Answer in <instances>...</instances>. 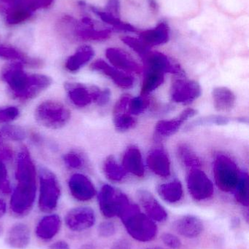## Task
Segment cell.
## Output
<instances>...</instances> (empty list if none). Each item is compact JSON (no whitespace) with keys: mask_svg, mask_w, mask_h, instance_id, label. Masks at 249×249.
I'll list each match as a JSON object with an SVG mask.
<instances>
[{"mask_svg":"<svg viewBox=\"0 0 249 249\" xmlns=\"http://www.w3.org/2000/svg\"><path fill=\"white\" fill-rule=\"evenodd\" d=\"M16 186L10 200V210L17 218L27 216L36 200V169L26 147L18 154L16 167Z\"/></svg>","mask_w":249,"mask_h":249,"instance_id":"cell-1","label":"cell"},{"mask_svg":"<svg viewBox=\"0 0 249 249\" xmlns=\"http://www.w3.org/2000/svg\"><path fill=\"white\" fill-rule=\"evenodd\" d=\"M129 235L140 242L153 241L157 235L155 222L140 212L137 205L130 203L119 216Z\"/></svg>","mask_w":249,"mask_h":249,"instance_id":"cell-2","label":"cell"},{"mask_svg":"<svg viewBox=\"0 0 249 249\" xmlns=\"http://www.w3.org/2000/svg\"><path fill=\"white\" fill-rule=\"evenodd\" d=\"M39 179L38 207L40 212L51 213L57 209L61 197V187L58 178L51 170L40 167Z\"/></svg>","mask_w":249,"mask_h":249,"instance_id":"cell-3","label":"cell"},{"mask_svg":"<svg viewBox=\"0 0 249 249\" xmlns=\"http://www.w3.org/2000/svg\"><path fill=\"white\" fill-rule=\"evenodd\" d=\"M71 118V113L65 105L57 101L42 102L35 110V118L41 125L50 129L64 127Z\"/></svg>","mask_w":249,"mask_h":249,"instance_id":"cell-4","label":"cell"},{"mask_svg":"<svg viewBox=\"0 0 249 249\" xmlns=\"http://www.w3.org/2000/svg\"><path fill=\"white\" fill-rule=\"evenodd\" d=\"M98 203L102 214L106 218H113L119 217L130 202L122 192L109 184H105L98 194Z\"/></svg>","mask_w":249,"mask_h":249,"instance_id":"cell-5","label":"cell"},{"mask_svg":"<svg viewBox=\"0 0 249 249\" xmlns=\"http://www.w3.org/2000/svg\"><path fill=\"white\" fill-rule=\"evenodd\" d=\"M216 185L222 191L229 193L236 188L240 174L238 166L229 157L219 155L213 164Z\"/></svg>","mask_w":249,"mask_h":249,"instance_id":"cell-6","label":"cell"},{"mask_svg":"<svg viewBox=\"0 0 249 249\" xmlns=\"http://www.w3.org/2000/svg\"><path fill=\"white\" fill-rule=\"evenodd\" d=\"M1 78L7 83L13 97L18 100L26 91L30 83V75L25 72L23 64L19 62L12 63L4 67L1 71Z\"/></svg>","mask_w":249,"mask_h":249,"instance_id":"cell-7","label":"cell"},{"mask_svg":"<svg viewBox=\"0 0 249 249\" xmlns=\"http://www.w3.org/2000/svg\"><path fill=\"white\" fill-rule=\"evenodd\" d=\"M171 86V99L175 103L190 104L200 97L202 90L200 84L189 80L184 72L175 74Z\"/></svg>","mask_w":249,"mask_h":249,"instance_id":"cell-8","label":"cell"},{"mask_svg":"<svg viewBox=\"0 0 249 249\" xmlns=\"http://www.w3.org/2000/svg\"><path fill=\"white\" fill-rule=\"evenodd\" d=\"M96 222V216L92 208L79 206L70 209L64 217L67 229L72 232H80L90 229Z\"/></svg>","mask_w":249,"mask_h":249,"instance_id":"cell-9","label":"cell"},{"mask_svg":"<svg viewBox=\"0 0 249 249\" xmlns=\"http://www.w3.org/2000/svg\"><path fill=\"white\" fill-rule=\"evenodd\" d=\"M190 194L196 200H204L213 194V184L206 174L199 168L192 169L187 177Z\"/></svg>","mask_w":249,"mask_h":249,"instance_id":"cell-10","label":"cell"},{"mask_svg":"<svg viewBox=\"0 0 249 249\" xmlns=\"http://www.w3.org/2000/svg\"><path fill=\"white\" fill-rule=\"evenodd\" d=\"M68 187L70 194L78 201H89L96 195L93 183L83 174H73L69 179Z\"/></svg>","mask_w":249,"mask_h":249,"instance_id":"cell-11","label":"cell"},{"mask_svg":"<svg viewBox=\"0 0 249 249\" xmlns=\"http://www.w3.org/2000/svg\"><path fill=\"white\" fill-rule=\"evenodd\" d=\"M62 226L61 218L56 213H49L42 216L35 227L37 238L44 242H48L54 239Z\"/></svg>","mask_w":249,"mask_h":249,"instance_id":"cell-12","label":"cell"},{"mask_svg":"<svg viewBox=\"0 0 249 249\" xmlns=\"http://www.w3.org/2000/svg\"><path fill=\"white\" fill-rule=\"evenodd\" d=\"M137 198L146 214L153 222H164L168 218L165 208L157 201L152 193L147 190H140L137 193Z\"/></svg>","mask_w":249,"mask_h":249,"instance_id":"cell-13","label":"cell"},{"mask_svg":"<svg viewBox=\"0 0 249 249\" xmlns=\"http://www.w3.org/2000/svg\"><path fill=\"white\" fill-rule=\"evenodd\" d=\"M146 70H153L163 73H172L174 74L183 72L180 66L173 64L168 56L159 52H149L143 57Z\"/></svg>","mask_w":249,"mask_h":249,"instance_id":"cell-14","label":"cell"},{"mask_svg":"<svg viewBox=\"0 0 249 249\" xmlns=\"http://www.w3.org/2000/svg\"><path fill=\"white\" fill-rule=\"evenodd\" d=\"M94 71H99L104 75L110 77L119 88L124 89H131L134 85V79L128 74L119 71L118 69L108 65L103 60H97L91 66Z\"/></svg>","mask_w":249,"mask_h":249,"instance_id":"cell-15","label":"cell"},{"mask_svg":"<svg viewBox=\"0 0 249 249\" xmlns=\"http://www.w3.org/2000/svg\"><path fill=\"white\" fill-rule=\"evenodd\" d=\"M31 242V231L23 222H17L10 227L5 235V243L10 248L26 249Z\"/></svg>","mask_w":249,"mask_h":249,"instance_id":"cell-16","label":"cell"},{"mask_svg":"<svg viewBox=\"0 0 249 249\" xmlns=\"http://www.w3.org/2000/svg\"><path fill=\"white\" fill-rule=\"evenodd\" d=\"M197 115L195 109L189 108L183 111L180 115L170 121H160L155 126V133L158 137L163 138L172 136L176 133L182 124Z\"/></svg>","mask_w":249,"mask_h":249,"instance_id":"cell-17","label":"cell"},{"mask_svg":"<svg viewBox=\"0 0 249 249\" xmlns=\"http://www.w3.org/2000/svg\"><path fill=\"white\" fill-rule=\"evenodd\" d=\"M106 56L114 67L126 72L127 71L137 74L141 72L140 66L122 50L118 48H108L106 51Z\"/></svg>","mask_w":249,"mask_h":249,"instance_id":"cell-18","label":"cell"},{"mask_svg":"<svg viewBox=\"0 0 249 249\" xmlns=\"http://www.w3.org/2000/svg\"><path fill=\"white\" fill-rule=\"evenodd\" d=\"M174 228L179 235L188 238L198 237L204 231V225L201 219L192 215H186L178 218Z\"/></svg>","mask_w":249,"mask_h":249,"instance_id":"cell-19","label":"cell"},{"mask_svg":"<svg viewBox=\"0 0 249 249\" xmlns=\"http://www.w3.org/2000/svg\"><path fill=\"white\" fill-rule=\"evenodd\" d=\"M13 152L5 141L0 138V196H7L11 192L10 178L6 162L11 160Z\"/></svg>","mask_w":249,"mask_h":249,"instance_id":"cell-20","label":"cell"},{"mask_svg":"<svg viewBox=\"0 0 249 249\" xmlns=\"http://www.w3.org/2000/svg\"><path fill=\"white\" fill-rule=\"evenodd\" d=\"M147 165L152 172L161 177L171 175V162L166 152L160 148L152 149L147 157Z\"/></svg>","mask_w":249,"mask_h":249,"instance_id":"cell-21","label":"cell"},{"mask_svg":"<svg viewBox=\"0 0 249 249\" xmlns=\"http://www.w3.org/2000/svg\"><path fill=\"white\" fill-rule=\"evenodd\" d=\"M64 89L75 106L85 107L93 102L92 88L77 83H66Z\"/></svg>","mask_w":249,"mask_h":249,"instance_id":"cell-22","label":"cell"},{"mask_svg":"<svg viewBox=\"0 0 249 249\" xmlns=\"http://www.w3.org/2000/svg\"><path fill=\"white\" fill-rule=\"evenodd\" d=\"M122 162L123 168L126 171L134 174L136 177H141L144 175L145 168L141 153L135 146H130L126 150Z\"/></svg>","mask_w":249,"mask_h":249,"instance_id":"cell-23","label":"cell"},{"mask_svg":"<svg viewBox=\"0 0 249 249\" xmlns=\"http://www.w3.org/2000/svg\"><path fill=\"white\" fill-rule=\"evenodd\" d=\"M52 83V79L44 74H34L30 75V83L26 91L19 101L26 102L32 100L48 89Z\"/></svg>","mask_w":249,"mask_h":249,"instance_id":"cell-24","label":"cell"},{"mask_svg":"<svg viewBox=\"0 0 249 249\" xmlns=\"http://www.w3.org/2000/svg\"><path fill=\"white\" fill-rule=\"evenodd\" d=\"M215 109L219 112L232 110L236 102V97L230 89L226 87H218L212 92Z\"/></svg>","mask_w":249,"mask_h":249,"instance_id":"cell-25","label":"cell"},{"mask_svg":"<svg viewBox=\"0 0 249 249\" xmlns=\"http://www.w3.org/2000/svg\"><path fill=\"white\" fill-rule=\"evenodd\" d=\"M169 39V32L166 23H162L153 29L140 34V40L149 46H156L166 43Z\"/></svg>","mask_w":249,"mask_h":249,"instance_id":"cell-26","label":"cell"},{"mask_svg":"<svg viewBox=\"0 0 249 249\" xmlns=\"http://www.w3.org/2000/svg\"><path fill=\"white\" fill-rule=\"evenodd\" d=\"M95 55V51L88 45L80 47L66 61L65 67L68 71L76 72L87 64Z\"/></svg>","mask_w":249,"mask_h":249,"instance_id":"cell-27","label":"cell"},{"mask_svg":"<svg viewBox=\"0 0 249 249\" xmlns=\"http://www.w3.org/2000/svg\"><path fill=\"white\" fill-rule=\"evenodd\" d=\"M158 194L161 198L170 203L180 201L183 197V187L178 180L161 184L157 188Z\"/></svg>","mask_w":249,"mask_h":249,"instance_id":"cell-28","label":"cell"},{"mask_svg":"<svg viewBox=\"0 0 249 249\" xmlns=\"http://www.w3.org/2000/svg\"><path fill=\"white\" fill-rule=\"evenodd\" d=\"M176 154L180 162L187 168L194 169L201 166L200 158L191 147L186 143H180L178 145Z\"/></svg>","mask_w":249,"mask_h":249,"instance_id":"cell-29","label":"cell"},{"mask_svg":"<svg viewBox=\"0 0 249 249\" xmlns=\"http://www.w3.org/2000/svg\"><path fill=\"white\" fill-rule=\"evenodd\" d=\"M165 74L153 70H146L141 87L142 96H146L156 90L163 83Z\"/></svg>","mask_w":249,"mask_h":249,"instance_id":"cell-30","label":"cell"},{"mask_svg":"<svg viewBox=\"0 0 249 249\" xmlns=\"http://www.w3.org/2000/svg\"><path fill=\"white\" fill-rule=\"evenodd\" d=\"M103 171L105 177L113 181H121L127 175V171L123 166L118 165L113 156L105 159L103 164Z\"/></svg>","mask_w":249,"mask_h":249,"instance_id":"cell-31","label":"cell"},{"mask_svg":"<svg viewBox=\"0 0 249 249\" xmlns=\"http://www.w3.org/2000/svg\"><path fill=\"white\" fill-rule=\"evenodd\" d=\"M0 57L5 59L17 61V62L21 63L22 64H27L32 67H38L40 65L39 61L32 59L26 56L20 51L10 47H0Z\"/></svg>","mask_w":249,"mask_h":249,"instance_id":"cell-32","label":"cell"},{"mask_svg":"<svg viewBox=\"0 0 249 249\" xmlns=\"http://www.w3.org/2000/svg\"><path fill=\"white\" fill-rule=\"evenodd\" d=\"M235 197L237 201L242 206L248 207L249 200V176L247 173L240 174L239 181L236 187Z\"/></svg>","mask_w":249,"mask_h":249,"instance_id":"cell-33","label":"cell"},{"mask_svg":"<svg viewBox=\"0 0 249 249\" xmlns=\"http://www.w3.org/2000/svg\"><path fill=\"white\" fill-rule=\"evenodd\" d=\"M230 121V118L222 116V115H210V116L203 117L192 121L191 124H188L187 129L190 130L199 126L213 125V124L225 125L229 124Z\"/></svg>","mask_w":249,"mask_h":249,"instance_id":"cell-34","label":"cell"},{"mask_svg":"<svg viewBox=\"0 0 249 249\" xmlns=\"http://www.w3.org/2000/svg\"><path fill=\"white\" fill-rule=\"evenodd\" d=\"M32 10L29 8L27 4L24 2L18 5L13 6L11 11L7 16V22L11 24L21 23L30 16Z\"/></svg>","mask_w":249,"mask_h":249,"instance_id":"cell-35","label":"cell"},{"mask_svg":"<svg viewBox=\"0 0 249 249\" xmlns=\"http://www.w3.org/2000/svg\"><path fill=\"white\" fill-rule=\"evenodd\" d=\"M26 133L22 127L16 125H6L0 127V137L4 141L20 142L26 138Z\"/></svg>","mask_w":249,"mask_h":249,"instance_id":"cell-36","label":"cell"},{"mask_svg":"<svg viewBox=\"0 0 249 249\" xmlns=\"http://www.w3.org/2000/svg\"><path fill=\"white\" fill-rule=\"evenodd\" d=\"M114 124L117 130L125 132L133 128L137 124V121L130 113L124 112L114 115Z\"/></svg>","mask_w":249,"mask_h":249,"instance_id":"cell-37","label":"cell"},{"mask_svg":"<svg viewBox=\"0 0 249 249\" xmlns=\"http://www.w3.org/2000/svg\"><path fill=\"white\" fill-rule=\"evenodd\" d=\"M96 15L100 17V18L105 23H109L112 26H115L121 30L128 31V32H135V29L128 23L121 21L118 18L115 17L112 13L108 12H101L99 10H94Z\"/></svg>","mask_w":249,"mask_h":249,"instance_id":"cell-38","label":"cell"},{"mask_svg":"<svg viewBox=\"0 0 249 249\" xmlns=\"http://www.w3.org/2000/svg\"><path fill=\"white\" fill-rule=\"evenodd\" d=\"M150 105V102L144 96L131 98L128 105V112L130 115H138L143 113Z\"/></svg>","mask_w":249,"mask_h":249,"instance_id":"cell-39","label":"cell"},{"mask_svg":"<svg viewBox=\"0 0 249 249\" xmlns=\"http://www.w3.org/2000/svg\"><path fill=\"white\" fill-rule=\"evenodd\" d=\"M64 163L72 169H80L85 165V159L83 155L76 150L67 152L64 156Z\"/></svg>","mask_w":249,"mask_h":249,"instance_id":"cell-40","label":"cell"},{"mask_svg":"<svg viewBox=\"0 0 249 249\" xmlns=\"http://www.w3.org/2000/svg\"><path fill=\"white\" fill-rule=\"evenodd\" d=\"M122 41L142 57L145 56L149 52V47L145 45L140 39L131 36H124L122 38Z\"/></svg>","mask_w":249,"mask_h":249,"instance_id":"cell-41","label":"cell"},{"mask_svg":"<svg viewBox=\"0 0 249 249\" xmlns=\"http://www.w3.org/2000/svg\"><path fill=\"white\" fill-rule=\"evenodd\" d=\"M111 32L108 29L103 31H96L92 29H85L78 32V35L84 39L91 40H102L110 36Z\"/></svg>","mask_w":249,"mask_h":249,"instance_id":"cell-42","label":"cell"},{"mask_svg":"<svg viewBox=\"0 0 249 249\" xmlns=\"http://www.w3.org/2000/svg\"><path fill=\"white\" fill-rule=\"evenodd\" d=\"M19 109L16 107L0 108V124H8L19 116Z\"/></svg>","mask_w":249,"mask_h":249,"instance_id":"cell-43","label":"cell"},{"mask_svg":"<svg viewBox=\"0 0 249 249\" xmlns=\"http://www.w3.org/2000/svg\"><path fill=\"white\" fill-rule=\"evenodd\" d=\"M98 234L102 238H110L116 232V226L114 222L105 221L98 227Z\"/></svg>","mask_w":249,"mask_h":249,"instance_id":"cell-44","label":"cell"},{"mask_svg":"<svg viewBox=\"0 0 249 249\" xmlns=\"http://www.w3.org/2000/svg\"><path fill=\"white\" fill-rule=\"evenodd\" d=\"M130 99H131V96L130 95H124L120 97L114 106L113 115H118V114L124 113L127 110L128 111V105Z\"/></svg>","mask_w":249,"mask_h":249,"instance_id":"cell-45","label":"cell"},{"mask_svg":"<svg viewBox=\"0 0 249 249\" xmlns=\"http://www.w3.org/2000/svg\"><path fill=\"white\" fill-rule=\"evenodd\" d=\"M162 242L172 249H179L181 247V241L176 235L171 233H164L161 237Z\"/></svg>","mask_w":249,"mask_h":249,"instance_id":"cell-46","label":"cell"},{"mask_svg":"<svg viewBox=\"0 0 249 249\" xmlns=\"http://www.w3.org/2000/svg\"><path fill=\"white\" fill-rule=\"evenodd\" d=\"M111 95L110 89H101L100 93H99L97 100H96V105L100 107L106 105L111 99Z\"/></svg>","mask_w":249,"mask_h":249,"instance_id":"cell-47","label":"cell"},{"mask_svg":"<svg viewBox=\"0 0 249 249\" xmlns=\"http://www.w3.org/2000/svg\"><path fill=\"white\" fill-rule=\"evenodd\" d=\"M111 249H132L131 243L127 239H119L114 243Z\"/></svg>","mask_w":249,"mask_h":249,"instance_id":"cell-48","label":"cell"},{"mask_svg":"<svg viewBox=\"0 0 249 249\" xmlns=\"http://www.w3.org/2000/svg\"><path fill=\"white\" fill-rule=\"evenodd\" d=\"M48 249H70V247L66 241H58L51 244Z\"/></svg>","mask_w":249,"mask_h":249,"instance_id":"cell-49","label":"cell"},{"mask_svg":"<svg viewBox=\"0 0 249 249\" xmlns=\"http://www.w3.org/2000/svg\"><path fill=\"white\" fill-rule=\"evenodd\" d=\"M108 7H109L110 10H113L115 13H118V7H119L118 0H110Z\"/></svg>","mask_w":249,"mask_h":249,"instance_id":"cell-50","label":"cell"},{"mask_svg":"<svg viewBox=\"0 0 249 249\" xmlns=\"http://www.w3.org/2000/svg\"><path fill=\"white\" fill-rule=\"evenodd\" d=\"M6 212H7V205L4 200L0 199V219L5 215Z\"/></svg>","mask_w":249,"mask_h":249,"instance_id":"cell-51","label":"cell"},{"mask_svg":"<svg viewBox=\"0 0 249 249\" xmlns=\"http://www.w3.org/2000/svg\"><path fill=\"white\" fill-rule=\"evenodd\" d=\"M1 1L8 3V4H12L13 6L18 5V4H20L23 2V0H1Z\"/></svg>","mask_w":249,"mask_h":249,"instance_id":"cell-52","label":"cell"},{"mask_svg":"<svg viewBox=\"0 0 249 249\" xmlns=\"http://www.w3.org/2000/svg\"><path fill=\"white\" fill-rule=\"evenodd\" d=\"M80 249H98L96 248V247H95V245H93L92 244H85V245L82 246L81 247H80Z\"/></svg>","mask_w":249,"mask_h":249,"instance_id":"cell-53","label":"cell"},{"mask_svg":"<svg viewBox=\"0 0 249 249\" xmlns=\"http://www.w3.org/2000/svg\"><path fill=\"white\" fill-rule=\"evenodd\" d=\"M4 226H3L2 223H1V222H0V237H1V235H3V233H4Z\"/></svg>","mask_w":249,"mask_h":249,"instance_id":"cell-54","label":"cell"},{"mask_svg":"<svg viewBox=\"0 0 249 249\" xmlns=\"http://www.w3.org/2000/svg\"><path fill=\"white\" fill-rule=\"evenodd\" d=\"M147 249H163L162 248H160V247H154V248H150Z\"/></svg>","mask_w":249,"mask_h":249,"instance_id":"cell-55","label":"cell"}]
</instances>
